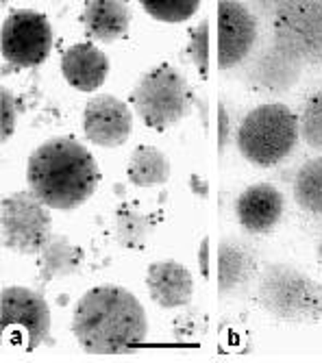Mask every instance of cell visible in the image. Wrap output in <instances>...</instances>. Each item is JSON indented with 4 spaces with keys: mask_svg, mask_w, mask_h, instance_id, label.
I'll return each mask as SVG.
<instances>
[{
    "mask_svg": "<svg viewBox=\"0 0 322 363\" xmlns=\"http://www.w3.org/2000/svg\"><path fill=\"white\" fill-rule=\"evenodd\" d=\"M38 257H40L38 259V266H40L38 281L42 285H48L50 281H55L59 277L79 274L83 268L81 248H77L66 235H61V233H52V238L48 240V244L44 246V250Z\"/></svg>",
    "mask_w": 322,
    "mask_h": 363,
    "instance_id": "obj_18",
    "label": "cell"
},
{
    "mask_svg": "<svg viewBox=\"0 0 322 363\" xmlns=\"http://www.w3.org/2000/svg\"><path fill=\"white\" fill-rule=\"evenodd\" d=\"M303 70L305 63L301 59L270 40L255 48V52L242 63V81L248 89L262 96H281L301 81Z\"/></svg>",
    "mask_w": 322,
    "mask_h": 363,
    "instance_id": "obj_10",
    "label": "cell"
},
{
    "mask_svg": "<svg viewBox=\"0 0 322 363\" xmlns=\"http://www.w3.org/2000/svg\"><path fill=\"white\" fill-rule=\"evenodd\" d=\"M146 289L155 305L161 309H179L191 301L194 281L183 263L174 259L155 261L146 272Z\"/></svg>",
    "mask_w": 322,
    "mask_h": 363,
    "instance_id": "obj_14",
    "label": "cell"
},
{
    "mask_svg": "<svg viewBox=\"0 0 322 363\" xmlns=\"http://www.w3.org/2000/svg\"><path fill=\"white\" fill-rule=\"evenodd\" d=\"M101 181L99 163L72 138L40 144L26 161L28 191L48 209L72 211L87 203Z\"/></svg>",
    "mask_w": 322,
    "mask_h": 363,
    "instance_id": "obj_2",
    "label": "cell"
},
{
    "mask_svg": "<svg viewBox=\"0 0 322 363\" xmlns=\"http://www.w3.org/2000/svg\"><path fill=\"white\" fill-rule=\"evenodd\" d=\"M199 266L203 277H209V238H203L201 246H199Z\"/></svg>",
    "mask_w": 322,
    "mask_h": 363,
    "instance_id": "obj_27",
    "label": "cell"
},
{
    "mask_svg": "<svg viewBox=\"0 0 322 363\" xmlns=\"http://www.w3.org/2000/svg\"><path fill=\"white\" fill-rule=\"evenodd\" d=\"M72 335L89 354H118L146 340L148 318L135 294L120 285H99L74 305Z\"/></svg>",
    "mask_w": 322,
    "mask_h": 363,
    "instance_id": "obj_1",
    "label": "cell"
},
{
    "mask_svg": "<svg viewBox=\"0 0 322 363\" xmlns=\"http://www.w3.org/2000/svg\"><path fill=\"white\" fill-rule=\"evenodd\" d=\"M260 40V20L244 3H218V68L231 70L242 65Z\"/></svg>",
    "mask_w": 322,
    "mask_h": 363,
    "instance_id": "obj_11",
    "label": "cell"
},
{
    "mask_svg": "<svg viewBox=\"0 0 322 363\" xmlns=\"http://www.w3.org/2000/svg\"><path fill=\"white\" fill-rule=\"evenodd\" d=\"M255 266L257 255L242 238H222L218 244V294L227 296L246 287Z\"/></svg>",
    "mask_w": 322,
    "mask_h": 363,
    "instance_id": "obj_16",
    "label": "cell"
},
{
    "mask_svg": "<svg viewBox=\"0 0 322 363\" xmlns=\"http://www.w3.org/2000/svg\"><path fill=\"white\" fill-rule=\"evenodd\" d=\"M231 113H229V107L224 105L222 101L218 103V157L224 155L229 146V140H231Z\"/></svg>",
    "mask_w": 322,
    "mask_h": 363,
    "instance_id": "obj_26",
    "label": "cell"
},
{
    "mask_svg": "<svg viewBox=\"0 0 322 363\" xmlns=\"http://www.w3.org/2000/svg\"><path fill=\"white\" fill-rule=\"evenodd\" d=\"M187 52L191 61H194L201 79H207V72H209V22L207 20H201V24H196L189 30Z\"/></svg>",
    "mask_w": 322,
    "mask_h": 363,
    "instance_id": "obj_24",
    "label": "cell"
},
{
    "mask_svg": "<svg viewBox=\"0 0 322 363\" xmlns=\"http://www.w3.org/2000/svg\"><path fill=\"white\" fill-rule=\"evenodd\" d=\"M126 179L135 187L164 185L170 179V159L155 146H138L126 163Z\"/></svg>",
    "mask_w": 322,
    "mask_h": 363,
    "instance_id": "obj_19",
    "label": "cell"
},
{
    "mask_svg": "<svg viewBox=\"0 0 322 363\" xmlns=\"http://www.w3.org/2000/svg\"><path fill=\"white\" fill-rule=\"evenodd\" d=\"M318 257L322 259V235H320V240H318Z\"/></svg>",
    "mask_w": 322,
    "mask_h": 363,
    "instance_id": "obj_30",
    "label": "cell"
},
{
    "mask_svg": "<svg viewBox=\"0 0 322 363\" xmlns=\"http://www.w3.org/2000/svg\"><path fill=\"white\" fill-rule=\"evenodd\" d=\"M81 22L89 40L111 44L128 30L131 9L122 0H87Z\"/></svg>",
    "mask_w": 322,
    "mask_h": 363,
    "instance_id": "obj_17",
    "label": "cell"
},
{
    "mask_svg": "<svg viewBox=\"0 0 322 363\" xmlns=\"http://www.w3.org/2000/svg\"><path fill=\"white\" fill-rule=\"evenodd\" d=\"M61 74L79 91H96L109 74V61L91 42L70 46L61 57Z\"/></svg>",
    "mask_w": 322,
    "mask_h": 363,
    "instance_id": "obj_15",
    "label": "cell"
},
{
    "mask_svg": "<svg viewBox=\"0 0 322 363\" xmlns=\"http://www.w3.org/2000/svg\"><path fill=\"white\" fill-rule=\"evenodd\" d=\"M144 11L159 22H185L201 7L199 0H144Z\"/></svg>",
    "mask_w": 322,
    "mask_h": 363,
    "instance_id": "obj_23",
    "label": "cell"
},
{
    "mask_svg": "<svg viewBox=\"0 0 322 363\" xmlns=\"http://www.w3.org/2000/svg\"><path fill=\"white\" fill-rule=\"evenodd\" d=\"M131 103L138 116L152 130H166L183 120L196 103L185 74L170 63H159L138 81Z\"/></svg>",
    "mask_w": 322,
    "mask_h": 363,
    "instance_id": "obj_5",
    "label": "cell"
},
{
    "mask_svg": "<svg viewBox=\"0 0 322 363\" xmlns=\"http://www.w3.org/2000/svg\"><path fill=\"white\" fill-rule=\"evenodd\" d=\"M0 326L3 333H13L26 350L50 346V307L46 298L22 285H11L0 291Z\"/></svg>",
    "mask_w": 322,
    "mask_h": 363,
    "instance_id": "obj_9",
    "label": "cell"
},
{
    "mask_svg": "<svg viewBox=\"0 0 322 363\" xmlns=\"http://www.w3.org/2000/svg\"><path fill=\"white\" fill-rule=\"evenodd\" d=\"M191 189H194V194L201 196V198H207V194H209L207 181H203L199 174H191Z\"/></svg>",
    "mask_w": 322,
    "mask_h": 363,
    "instance_id": "obj_28",
    "label": "cell"
},
{
    "mask_svg": "<svg viewBox=\"0 0 322 363\" xmlns=\"http://www.w3.org/2000/svg\"><path fill=\"white\" fill-rule=\"evenodd\" d=\"M257 301L279 322L316 324L322 318V285L289 263H268L257 283Z\"/></svg>",
    "mask_w": 322,
    "mask_h": 363,
    "instance_id": "obj_4",
    "label": "cell"
},
{
    "mask_svg": "<svg viewBox=\"0 0 322 363\" xmlns=\"http://www.w3.org/2000/svg\"><path fill=\"white\" fill-rule=\"evenodd\" d=\"M85 138L101 148L122 146L133 130V113L126 103L111 94L91 96L83 111Z\"/></svg>",
    "mask_w": 322,
    "mask_h": 363,
    "instance_id": "obj_12",
    "label": "cell"
},
{
    "mask_svg": "<svg viewBox=\"0 0 322 363\" xmlns=\"http://www.w3.org/2000/svg\"><path fill=\"white\" fill-rule=\"evenodd\" d=\"M292 194L296 205L305 213L313 218L322 216V155L307 159L299 168L294 177Z\"/></svg>",
    "mask_w": 322,
    "mask_h": 363,
    "instance_id": "obj_21",
    "label": "cell"
},
{
    "mask_svg": "<svg viewBox=\"0 0 322 363\" xmlns=\"http://www.w3.org/2000/svg\"><path fill=\"white\" fill-rule=\"evenodd\" d=\"M155 228V218L131 203L116 209V242L126 250H144Z\"/></svg>",
    "mask_w": 322,
    "mask_h": 363,
    "instance_id": "obj_20",
    "label": "cell"
},
{
    "mask_svg": "<svg viewBox=\"0 0 322 363\" xmlns=\"http://www.w3.org/2000/svg\"><path fill=\"white\" fill-rule=\"evenodd\" d=\"M52 48V28L44 13L33 9L11 11L0 28V52L7 70H24L42 65Z\"/></svg>",
    "mask_w": 322,
    "mask_h": 363,
    "instance_id": "obj_8",
    "label": "cell"
},
{
    "mask_svg": "<svg viewBox=\"0 0 322 363\" xmlns=\"http://www.w3.org/2000/svg\"><path fill=\"white\" fill-rule=\"evenodd\" d=\"M283 205V194L274 185L255 183L238 196L235 216L244 230L252 235H264L279 224Z\"/></svg>",
    "mask_w": 322,
    "mask_h": 363,
    "instance_id": "obj_13",
    "label": "cell"
},
{
    "mask_svg": "<svg viewBox=\"0 0 322 363\" xmlns=\"http://www.w3.org/2000/svg\"><path fill=\"white\" fill-rule=\"evenodd\" d=\"M18 103L11 89L0 87V140L7 142L16 130Z\"/></svg>",
    "mask_w": 322,
    "mask_h": 363,
    "instance_id": "obj_25",
    "label": "cell"
},
{
    "mask_svg": "<svg viewBox=\"0 0 322 363\" xmlns=\"http://www.w3.org/2000/svg\"><path fill=\"white\" fill-rule=\"evenodd\" d=\"M3 246L18 255H40L52 238V218L30 191H13L0 203Z\"/></svg>",
    "mask_w": 322,
    "mask_h": 363,
    "instance_id": "obj_6",
    "label": "cell"
},
{
    "mask_svg": "<svg viewBox=\"0 0 322 363\" xmlns=\"http://www.w3.org/2000/svg\"><path fill=\"white\" fill-rule=\"evenodd\" d=\"M301 138L299 116L281 103L250 109L238 128V150L257 168H272L294 152Z\"/></svg>",
    "mask_w": 322,
    "mask_h": 363,
    "instance_id": "obj_3",
    "label": "cell"
},
{
    "mask_svg": "<svg viewBox=\"0 0 322 363\" xmlns=\"http://www.w3.org/2000/svg\"><path fill=\"white\" fill-rule=\"evenodd\" d=\"M301 122V138L311 148L322 152V89L311 94L303 107L299 118Z\"/></svg>",
    "mask_w": 322,
    "mask_h": 363,
    "instance_id": "obj_22",
    "label": "cell"
},
{
    "mask_svg": "<svg viewBox=\"0 0 322 363\" xmlns=\"http://www.w3.org/2000/svg\"><path fill=\"white\" fill-rule=\"evenodd\" d=\"M272 40L305 65L322 63V0H283L272 18Z\"/></svg>",
    "mask_w": 322,
    "mask_h": 363,
    "instance_id": "obj_7",
    "label": "cell"
},
{
    "mask_svg": "<svg viewBox=\"0 0 322 363\" xmlns=\"http://www.w3.org/2000/svg\"><path fill=\"white\" fill-rule=\"evenodd\" d=\"M196 105L201 107V111H203V124L207 126V124H209V113H207V101H205V98H203V101H199V98H196Z\"/></svg>",
    "mask_w": 322,
    "mask_h": 363,
    "instance_id": "obj_29",
    "label": "cell"
}]
</instances>
